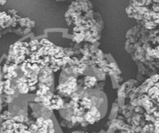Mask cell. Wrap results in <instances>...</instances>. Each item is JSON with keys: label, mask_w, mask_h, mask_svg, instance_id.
<instances>
[{"label": "cell", "mask_w": 159, "mask_h": 133, "mask_svg": "<svg viewBox=\"0 0 159 133\" xmlns=\"http://www.w3.org/2000/svg\"><path fill=\"white\" fill-rule=\"evenodd\" d=\"M38 81L39 83L44 84L50 88V86L53 85L52 70L47 66L41 68L38 73Z\"/></svg>", "instance_id": "obj_1"}, {"label": "cell", "mask_w": 159, "mask_h": 133, "mask_svg": "<svg viewBox=\"0 0 159 133\" xmlns=\"http://www.w3.org/2000/svg\"><path fill=\"white\" fill-rule=\"evenodd\" d=\"M63 107H64V101L62 100V97L59 95L53 94L52 97L51 99L50 109L52 111V110L60 111L63 108Z\"/></svg>", "instance_id": "obj_2"}, {"label": "cell", "mask_w": 159, "mask_h": 133, "mask_svg": "<svg viewBox=\"0 0 159 133\" xmlns=\"http://www.w3.org/2000/svg\"><path fill=\"white\" fill-rule=\"evenodd\" d=\"M84 86L87 88H92L94 86H96L97 83V78L95 76H87L84 78Z\"/></svg>", "instance_id": "obj_3"}, {"label": "cell", "mask_w": 159, "mask_h": 133, "mask_svg": "<svg viewBox=\"0 0 159 133\" xmlns=\"http://www.w3.org/2000/svg\"><path fill=\"white\" fill-rule=\"evenodd\" d=\"M119 110V107L117 103H113L112 107V111H111V113H110V115L109 117V119L110 121L112 120H114L115 118H117V115H118V111Z\"/></svg>", "instance_id": "obj_4"}, {"label": "cell", "mask_w": 159, "mask_h": 133, "mask_svg": "<svg viewBox=\"0 0 159 133\" xmlns=\"http://www.w3.org/2000/svg\"><path fill=\"white\" fill-rule=\"evenodd\" d=\"M6 3V1H3V2H1L0 1V5H3V4H5Z\"/></svg>", "instance_id": "obj_5"}]
</instances>
